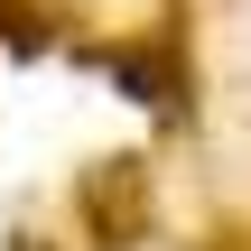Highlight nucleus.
<instances>
[{"label":"nucleus","instance_id":"f257e3e1","mask_svg":"<svg viewBox=\"0 0 251 251\" xmlns=\"http://www.w3.org/2000/svg\"><path fill=\"white\" fill-rule=\"evenodd\" d=\"M112 75L130 84V102H168V65H158V56H140V47H130V56H112Z\"/></svg>","mask_w":251,"mask_h":251}]
</instances>
